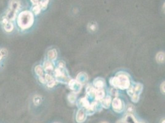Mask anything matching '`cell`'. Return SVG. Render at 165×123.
<instances>
[{"label":"cell","instance_id":"6da1fadb","mask_svg":"<svg viewBox=\"0 0 165 123\" xmlns=\"http://www.w3.org/2000/svg\"><path fill=\"white\" fill-rule=\"evenodd\" d=\"M33 14L29 11H24L19 14L17 17V24L22 29H29L33 24Z\"/></svg>","mask_w":165,"mask_h":123},{"label":"cell","instance_id":"7a4b0ae2","mask_svg":"<svg viewBox=\"0 0 165 123\" xmlns=\"http://www.w3.org/2000/svg\"><path fill=\"white\" fill-rule=\"evenodd\" d=\"M111 83L117 88L121 89H125L130 87V81L127 76L125 75H120L113 78L111 80Z\"/></svg>","mask_w":165,"mask_h":123},{"label":"cell","instance_id":"3957f363","mask_svg":"<svg viewBox=\"0 0 165 123\" xmlns=\"http://www.w3.org/2000/svg\"><path fill=\"white\" fill-rule=\"evenodd\" d=\"M20 2L18 0H11L9 6V10L7 11L6 18L10 21L14 20L17 13L20 9Z\"/></svg>","mask_w":165,"mask_h":123},{"label":"cell","instance_id":"277c9868","mask_svg":"<svg viewBox=\"0 0 165 123\" xmlns=\"http://www.w3.org/2000/svg\"><path fill=\"white\" fill-rule=\"evenodd\" d=\"M112 107L113 110L116 112H121L123 110V102L120 99L115 98L113 99L112 102Z\"/></svg>","mask_w":165,"mask_h":123},{"label":"cell","instance_id":"5b68a950","mask_svg":"<svg viewBox=\"0 0 165 123\" xmlns=\"http://www.w3.org/2000/svg\"><path fill=\"white\" fill-rule=\"evenodd\" d=\"M1 24L3 25L4 29L5 30V31H7V32H11L13 30L14 25L12 24V22H11V21L9 20L6 17L3 18L2 19Z\"/></svg>","mask_w":165,"mask_h":123},{"label":"cell","instance_id":"8992f818","mask_svg":"<svg viewBox=\"0 0 165 123\" xmlns=\"http://www.w3.org/2000/svg\"><path fill=\"white\" fill-rule=\"evenodd\" d=\"M70 88L75 92H78L81 89V85L77 80H72L69 83Z\"/></svg>","mask_w":165,"mask_h":123},{"label":"cell","instance_id":"52a82bcc","mask_svg":"<svg viewBox=\"0 0 165 123\" xmlns=\"http://www.w3.org/2000/svg\"><path fill=\"white\" fill-rule=\"evenodd\" d=\"M86 119V111L82 110V109H80L78 111L76 116V121L78 123L83 122Z\"/></svg>","mask_w":165,"mask_h":123},{"label":"cell","instance_id":"ba28073f","mask_svg":"<svg viewBox=\"0 0 165 123\" xmlns=\"http://www.w3.org/2000/svg\"><path fill=\"white\" fill-rule=\"evenodd\" d=\"M55 74H56V78L58 81H67V77L66 76L65 73L62 70V68H58V69H57L56 70V73Z\"/></svg>","mask_w":165,"mask_h":123},{"label":"cell","instance_id":"9c48e42d","mask_svg":"<svg viewBox=\"0 0 165 123\" xmlns=\"http://www.w3.org/2000/svg\"><path fill=\"white\" fill-rule=\"evenodd\" d=\"M44 79H45L46 82L47 83L48 86L49 88L53 87V86L55 85V83H56V81L54 80V78L51 75H49L48 74L45 75Z\"/></svg>","mask_w":165,"mask_h":123},{"label":"cell","instance_id":"30bf717a","mask_svg":"<svg viewBox=\"0 0 165 123\" xmlns=\"http://www.w3.org/2000/svg\"><path fill=\"white\" fill-rule=\"evenodd\" d=\"M94 95L95 96L96 99L97 100H101L104 97L105 92L102 89H98L95 90L94 92Z\"/></svg>","mask_w":165,"mask_h":123},{"label":"cell","instance_id":"8fae6325","mask_svg":"<svg viewBox=\"0 0 165 123\" xmlns=\"http://www.w3.org/2000/svg\"><path fill=\"white\" fill-rule=\"evenodd\" d=\"M88 80V76L87 75L84 73H81L77 77V81L79 82L81 84L82 83H86V82Z\"/></svg>","mask_w":165,"mask_h":123},{"label":"cell","instance_id":"7c38bea8","mask_svg":"<svg viewBox=\"0 0 165 123\" xmlns=\"http://www.w3.org/2000/svg\"><path fill=\"white\" fill-rule=\"evenodd\" d=\"M125 123H138L136 120V118L132 115H128L126 116L125 120Z\"/></svg>","mask_w":165,"mask_h":123},{"label":"cell","instance_id":"4fadbf2b","mask_svg":"<svg viewBox=\"0 0 165 123\" xmlns=\"http://www.w3.org/2000/svg\"><path fill=\"white\" fill-rule=\"evenodd\" d=\"M44 67L45 71H46L48 72L52 71L53 70V65L50 61L45 62L44 63Z\"/></svg>","mask_w":165,"mask_h":123},{"label":"cell","instance_id":"5bb4252c","mask_svg":"<svg viewBox=\"0 0 165 123\" xmlns=\"http://www.w3.org/2000/svg\"><path fill=\"white\" fill-rule=\"evenodd\" d=\"M111 103V98L110 97H107L104 99L102 102V105L105 108H108Z\"/></svg>","mask_w":165,"mask_h":123},{"label":"cell","instance_id":"9a60e30c","mask_svg":"<svg viewBox=\"0 0 165 123\" xmlns=\"http://www.w3.org/2000/svg\"><path fill=\"white\" fill-rule=\"evenodd\" d=\"M94 84L95 87L96 88H97L98 89H102V88L104 87V81L99 79H97L95 81H94Z\"/></svg>","mask_w":165,"mask_h":123},{"label":"cell","instance_id":"2e32d148","mask_svg":"<svg viewBox=\"0 0 165 123\" xmlns=\"http://www.w3.org/2000/svg\"><path fill=\"white\" fill-rule=\"evenodd\" d=\"M48 56L49 59H51V60H54L57 57V52L56 51L55 49L53 50H51L49 51L48 53Z\"/></svg>","mask_w":165,"mask_h":123},{"label":"cell","instance_id":"e0dca14e","mask_svg":"<svg viewBox=\"0 0 165 123\" xmlns=\"http://www.w3.org/2000/svg\"><path fill=\"white\" fill-rule=\"evenodd\" d=\"M156 59H157V61L158 62L163 63L164 61V53L163 52L158 53L157 56H156Z\"/></svg>","mask_w":165,"mask_h":123},{"label":"cell","instance_id":"ac0fdd59","mask_svg":"<svg viewBox=\"0 0 165 123\" xmlns=\"http://www.w3.org/2000/svg\"><path fill=\"white\" fill-rule=\"evenodd\" d=\"M35 70L36 75H37L39 77L43 76V68L41 67L40 65L36 66L35 68Z\"/></svg>","mask_w":165,"mask_h":123},{"label":"cell","instance_id":"d6986e66","mask_svg":"<svg viewBox=\"0 0 165 123\" xmlns=\"http://www.w3.org/2000/svg\"><path fill=\"white\" fill-rule=\"evenodd\" d=\"M49 3V0H41L40 4H38L41 8V10H44L46 9Z\"/></svg>","mask_w":165,"mask_h":123},{"label":"cell","instance_id":"ffe728a7","mask_svg":"<svg viewBox=\"0 0 165 123\" xmlns=\"http://www.w3.org/2000/svg\"><path fill=\"white\" fill-rule=\"evenodd\" d=\"M80 101H81V105H82V107H85L86 108H88V107L90 105V104H89V102H88V101H87L86 98H83V99H81Z\"/></svg>","mask_w":165,"mask_h":123},{"label":"cell","instance_id":"44dd1931","mask_svg":"<svg viewBox=\"0 0 165 123\" xmlns=\"http://www.w3.org/2000/svg\"><path fill=\"white\" fill-rule=\"evenodd\" d=\"M33 103L35 105H39L41 103V98L39 96V95H36V96L33 98Z\"/></svg>","mask_w":165,"mask_h":123},{"label":"cell","instance_id":"7402d4cb","mask_svg":"<svg viewBox=\"0 0 165 123\" xmlns=\"http://www.w3.org/2000/svg\"><path fill=\"white\" fill-rule=\"evenodd\" d=\"M41 11V8L40 7L39 5H34V7H33V11L36 15L39 14Z\"/></svg>","mask_w":165,"mask_h":123},{"label":"cell","instance_id":"603a6c76","mask_svg":"<svg viewBox=\"0 0 165 123\" xmlns=\"http://www.w3.org/2000/svg\"><path fill=\"white\" fill-rule=\"evenodd\" d=\"M68 100L71 103H73L76 100V95L74 94H70L69 97H68Z\"/></svg>","mask_w":165,"mask_h":123},{"label":"cell","instance_id":"cb8c5ba5","mask_svg":"<svg viewBox=\"0 0 165 123\" xmlns=\"http://www.w3.org/2000/svg\"><path fill=\"white\" fill-rule=\"evenodd\" d=\"M134 107H132V105H130L128 106L127 109V112L131 113V112H133V111H134Z\"/></svg>","mask_w":165,"mask_h":123},{"label":"cell","instance_id":"d4e9b609","mask_svg":"<svg viewBox=\"0 0 165 123\" xmlns=\"http://www.w3.org/2000/svg\"><path fill=\"white\" fill-rule=\"evenodd\" d=\"M30 1L34 4V5H38V4H40L41 0H30Z\"/></svg>","mask_w":165,"mask_h":123},{"label":"cell","instance_id":"484cf974","mask_svg":"<svg viewBox=\"0 0 165 123\" xmlns=\"http://www.w3.org/2000/svg\"><path fill=\"white\" fill-rule=\"evenodd\" d=\"M95 27H96V25H95V24H91L90 25V29L91 30H95Z\"/></svg>","mask_w":165,"mask_h":123},{"label":"cell","instance_id":"4316f807","mask_svg":"<svg viewBox=\"0 0 165 123\" xmlns=\"http://www.w3.org/2000/svg\"><path fill=\"white\" fill-rule=\"evenodd\" d=\"M161 90L163 93H164V82L161 85Z\"/></svg>","mask_w":165,"mask_h":123},{"label":"cell","instance_id":"83f0119b","mask_svg":"<svg viewBox=\"0 0 165 123\" xmlns=\"http://www.w3.org/2000/svg\"><path fill=\"white\" fill-rule=\"evenodd\" d=\"M117 123H125V122L124 121H119Z\"/></svg>","mask_w":165,"mask_h":123},{"label":"cell","instance_id":"f1b7e54d","mask_svg":"<svg viewBox=\"0 0 165 123\" xmlns=\"http://www.w3.org/2000/svg\"><path fill=\"white\" fill-rule=\"evenodd\" d=\"M100 123H108V122H100Z\"/></svg>","mask_w":165,"mask_h":123},{"label":"cell","instance_id":"f546056e","mask_svg":"<svg viewBox=\"0 0 165 123\" xmlns=\"http://www.w3.org/2000/svg\"><path fill=\"white\" fill-rule=\"evenodd\" d=\"M162 123H164V120H163V121H162Z\"/></svg>","mask_w":165,"mask_h":123},{"label":"cell","instance_id":"4dcf8cb0","mask_svg":"<svg viewBox=\"0 0 165 123\" xmlns=\"http://www.w3.org/2000/svg\"><path fill=\"white\" fill-rule=\"evenodd\" d=\"M138 123H141V122H138Z\"/></svg>","mask_w":165,"mask_h":123}]
</instances>
